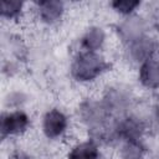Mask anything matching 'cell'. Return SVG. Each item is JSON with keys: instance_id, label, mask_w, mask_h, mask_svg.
Wrapping results in <instances>:
<instances>
[{"instance_id": "10", "label": "cell", "mask_w": 159, "mask_h": 159, "mask_svg": "<svg viewBox=\"0 0 159 159\" xmlns=\"http://www.w3.org/2000/svg\"><path fill=\"white\" fill-rule=\"evenodd\" d=\"M138 87L148 93L159 94V55L148 58L135 68Z\"/></svg>"}, {"instance_id": "4", "label": "cell", "mask_w": 159, "mask_h": 159, "mask_svg": "<svg viewBox=\"0 0 159 159\" xmlns=\"http://www.w3.org/2000/svg\"><path fill=\"white\" fill-rule=\"evenodd\" d=\"M120 55L127 65L137 68L148 58L159 55V37L154 31L142 35L122 45Z\"/></svg>"}, {"instance_id": "19", "label": "cell", "mask_w": 159, "mask_h": 159, "mask_svg": "<svg viewBox=\"0 0 159 159\" xmlns=\"http://www.w3.org/2000/svg\"><path fill=\"white\" fill-rule=\"evenodd\" d=\"M149 159H159V154H157V155H154V157H152Z\"/></svg>"}, {"instance_id": "12", "label": "cell", "mask_w": 159, "mask_h": 159, "mask_svg": "<svg viewBox=\"0 0 159 159\" xmlns=\"http://www.w3.org/2000/svg\"><path fill=\"white\" fill-rule=\"evenodd\" d=\"M102 148L97 140L86 137L70 144L65 159H104Z\"/></svg>"}, {"instance_id": "8", "label": "cell", "mask_w": 159, "mask_h": 159, "mask_svg": "<svg viewBox=\"0 0 159 159\" xmlns=\"http://www.w3.org/2000/svg\"><path fill=\"white\" fill-rule=\"evenodd\" d=\"M148 135L149 130L147 122L138 107L122 116L116 122V144L127 139H147Z\"/></svg>"}, {"instance_id": "17", "label": "cell", "mask_w": 159, "mask_h": 159, "mask_svg": "<svg viewBox=\"0 0 159 159\" xmlns=\"http://www.w3.org/2000/svg\"><path fill=\"white\" fill-rule=\"evenodd\" d=\"M29 102V96L24 91L15 89L9 92L4 98V109H25Z\"/></svg>"}, {"instance_id": "9", "label": "cell", "mask_w": 159, "mask_h": 159, "mask_svg": "<svg viewBox=\"0 0 159 159\" xmlns=\"http://www.w3.org/2000/svg\"><path fill=\"white\" fill-rule=\"evenodd\" d=\"M32 14L35 20L42 27H56L58 26L67 11L66 2L61 0H40L31 4Z\"/></svg>"}, {"instance_id": "6", "label": "cell", "mask_w": 159, "mask_h": 159, "mask_svg": "<svg viewBox=\"0 0 159 159\" xmlns=\"http://www.w3.org/2000/svg\"><path fill=\"white\" fill-rule=\"evenodd\" d=\"M32 127V117L26 109H4L0 116V137L2 140L19 139Z\"/></svg>"}, {"instance_id": "11", "label": "cell", "mask_w": 159, "mask_h": 159, "mask_svg": "<svg viewBox=\"0 0 159 159\" xmlns=\"http://www.w3.org/2000/svg\"><path fill=\"white\" fill-rule=\"evenodd\" d=\"M108 42L106 27L98 24L88 25L77 40V50L88 52H103Z\"/></svg>"}, {"instance_id": "13", "label": "cell", "mask_w": 159, "mask_h": 159, "mask_svg": "<svg viewBox=\"0 0 159 159\" xmlns=\"http://www.w3.org/2000/svg\"><path fill=\"white\" fill-rule=\"evenodd\" d=\"M116 159H149L147 139H127L116 144Z\"/></svg>"}, {"instance_id": "5", "label": "cell", "mask_w": 159, "mask_h": 159, "mask_svg": "<svg viewBox=\"0 0 159 159\" xmlns=\"http://www.w3.org/2000/svg\"><path fill=\"white\" fill-rule=\"evenodd\" d=\"M99 97L117 119L137 108V97L133 88L123 82L108 84Z\"/></svg>"}, {"instance_id": "7", "label": "cell", "mask_w": 159, "mask_h": 159, "mask_svg": "<svg viewBox=\"0 0 159 159\" xmlns=\"http://www.w3.org/2000/svg\"><path fill=\"white\" fill-rule=\"evenodd\" d=\"M153 24L148 16L138 12L135 15L122 17L114 25L113 32L119 41V45H124L142 35L153 32Z\"/></svg>"}, {"instance_id": "1", "label": "cell", "mask_w": 159, "mask_h": 159, "mask_svg": "<svg viewBox=\"0 0 159 159\" xmlns=\"http://www.w3.org/2000/svg\"><path fill=\"white\" fill-rule=\"evenodd\" d=\"M75 117L86 137L97 140L102 147L116 145L117 118L99 96L82 98L77 104Z\"/></svg>"}, {"instance_id": "3", "label": "cell", "mask_w": 159, "mask_h": 159, "mask_svg": "<svg viewBox=\"0 0 159 159\" xmlns=\"http://www.w3.org/2000/svg\"><path fill=\"white\" fill-rule=\"evenodd\" d=\"M41 137L48 143H60L68 138L72 129V117L70 113L58 107L52 106L46 108L39 122Z\"/></svg>"}, {"instance_id": "18", "label": "cell", "mask_w": 159, "mask_h": 159, "mask_svg": "<svg viewBox=\"0 0 159 159\" xmlns=\"http://www.w3.org/2000/svg\"><path fill=\"white\" fill-rule=\"evenodd\" d=\"M9 159H36L35 154L24 147H14L9 153Z\"/></svg>"}, {"instance_id": "15", "label": "cell", "mask_w": 159, "mask_h": 159, "mask_svg": "<svg viewBox=\"0 0 159 159\" xmlns=\"http://www.w3.org/2000/svg\"><path fill=\"white\" fill-rule=\"evenodd\" d=\"M147 125L149 134H159V94H153V99L140 109Z\"/></svg>"}, {"instance_id": "16", "label": "cell", "mask_w": 159, "mask_h": 159, "mask_svg": "<svg viewBox=\"0 0 159 159\" xmlns=\"http://www.w3.org/2000/svg\"><path fill=\"white\" fill-rule=\"evenodd\" d=\"M108 5L112 11L122 19L140 12L143 2L139 0H113Z\"/></svg>"}, {"instance_id": "2", "label": "cell", "mask_w": 159, "mask_h": 159, "mask_svg": "<svg viewBox=\"0 0 159 159\" xmlns=\"http://www.w3.org/2000/svg\"><path fill=\"white\" fill-rule=\"evenodd\" d=\"M112 68V62L103 52L76 50L68 62L70 78L81 86L96 83Z\"/></svg>"}, {"instance_id": "14", "label": "cell", "mask_w": 159, "mask_h": 159, "mask_svg": "<svg viewBox=\"0 0 159 159\" xmlns=\"http://www.w3.org/2000/svg\"><path fill=\"white\" fill-rule=\"evenodd\" d=\"M27 11V4L21 0H1L0 17L9 24L20 22Z\"/></svg>"}]
</instances>
